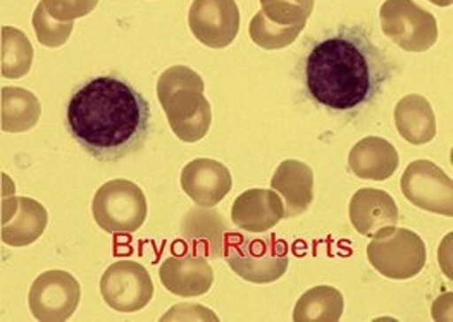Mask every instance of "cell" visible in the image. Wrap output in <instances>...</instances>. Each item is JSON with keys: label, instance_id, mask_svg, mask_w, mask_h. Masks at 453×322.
I'll list each match as a JSON object with an SVG mask.
<instances>
[{"label": "cell", "instance_id": "cell-26", "mask_svg": "<svg viewBox=\"0 0 453 322\" xmlns=\"http://www.w3.org/2000/svg\"><path fill=\"white\" fill-rule=\"evenodd\" d=\"M33 28L36 33L38 42L43 47L49 49H58L61 45H65V42L69 40L71 32H73V21L65 23L56 19L43 5V2H40L33 12Z\"/></svg>", "mask_w": 453, "mask_h": 322}, {"label": "cell", "instance_id": "cell-22", "mask_svg": "<svg viewBox=\"0 0 453 322\" xmlns=\"http://www.w3.org/2000/svg\"><path fill=\"white\" fill-rule=\"evenodd\" d=\"M343 295L333 287L305 291L293 310L295 322H338L343 316Z\"/></svg>", "mask_w": 453, "mask_h": 322}, {"label": "cell", "instance_id": "cell-1", "mask_svg": "<svg viewBox=\"0 0 453 322\" xmlns=\"http://www.w3.org/2000/svg\"><path fill=\"white\" fill-rule=\"evenodd\" d=\"M393 67L362 27H340L316 42L305 58L307 96L324 109L354 114L385 90Z\"/></svg>", "mask_w": 453, "mask_h": 322}, {"label": "cell", "instance_id": "cell-27", "mask_svg": "<svg viewBox=\"0 0 453 322\" xmlns=\"http://www.w3.org/2000/svg\"><path fill=\"white\" fill-rule=\"evenodd\" d=\"M42 2L56 19L65 23L90 14L98 4V0H42Z\"/></svg>", "mask_w": 453, "mask_h": 322}, {"label": "cell", "instance_id": "cell-7", "mask_svg": "<svg viewBox=\"0 0 453 322\" xmlns=\"http://www.w3.org/2000/svg\"><path fill=\"white\" fill-rule=\"evenodd\" d=\"M380 18L383 33L407 52H426L438 42L436 18L414 0H387Z\"/></svg>", "mask_w": 453, "mask_h": 322}, {"label": "cell", "instance_id": "cell-23", "mask_svg": "<svg viewBox=\"0 0 453 322\" xmlns=\"http://www.w3.org/2000/svg\"><path fill=\"white\" fill-rule=\"evenodd\" d=\"M33 65V47L28 36L14 27H4L0 33V71L7 80L28 74Z\"/></svg>", "mask_w": 453, "mask_h": 322}, {"label": "cell", "instance_id": "cell-4", "mask_svg": "<svg viewBox=\"0 0 453 322\" xmlns=\"http://www.w3.org/2000/svg\"><path fill=\"white\" fill-rule=\"evenodd\" d=\"M227 265L249 283H274L288 269V247L276 236L242 238L233 234L225 250Z\"/></svg>", "mask_w": 453, "mask_h": 322}, {"label": "cell", "instance_id": "cell-28", "mask_svg": "<svg viewBox=\"0 0 453 322\" xmlns=\"http://www.w3.org/2000/svg\"><path fill=\"white\" fill-rule=\"evenodd\" d=\"M429 2L434 5H440V7H450L453 4V0H429Z\"/></svg>", "mask_w": 453, "mask_h": 322}, {"label": "cell", "instance_id": "cell-11", "mask_svg": "<svg viewBox=\"0 0 453 322\" xmlns=\"http://www.w3.org/2000/svg\"><path fill=\"white\" fill-rule=\"evenodd\" d=\"M188 25L205 47L226 49L240 30V11L234 0H194Z\"/></svg>", "mask_w": 453, "mask_h": 322}, {"label": "cell", "instance_id": "cell-6", "mask_svg": "<svg viewBox=\"0 0 453 322\" xmlns=\"http://www.w3.org/2000/svg\"><path fill=\"white\" fill-rule=\"evenodd\" d=\"M92 212L98 227L105 233L131 234L147 219V198L133 181L112 180L98 188Z\"/></svg>", "mask_w": 453, "mask_h": 322}, {"label": "cell", "instance_id": "cell-24", "mask_svg": "<svg viewBox=\"0 0 453 322\" xmlns=\"http://www.w3.org/2000/svg\"><path fill=\"white\" fill-rule=\"evenodd\" d=\"M303 27H281L273 23L262 11H259L249 27L250 38L256 45L265 50H280L292 45Z\"/></svg>", "mask_w": 453, "mask_h": 322}, {"label": "cell", "instance_id": "cell-18", "mask_svg": "<svg viewBox=\"0 0 453 322\" xmlns=\"http://www.w3.org/2000/svg\"><path fill=\"white\" fill-rule=\"evenodd\" d=\"M271 188L285 203V218H296L314 200V172L305 162L283 161L271 180Z\"/></svg>", "mask_w": 453, "mask_h": 322}, {"label": "cell", "instance_id": "cell-15", "mask_svg": "<svg viewBox=\"0 0 453 322\" xmlns=\"http://www.w3.org/2000/svg\"><path fill=\"white\" fill-rule=\"evenodd\" d=\"M283 218L285 203L274 190H247L234 200L231 207L233 225L249 233H265Z\"/></svg>", "mask_w": 453, "mask_h": 322}, {"label": "cell", "instance_id": "cell-13", "mask_svg": "<svg viewBox=\"0 0 453 322\" xmlns=\"http://www.w3.org/2000/svg\"><path fill=\"white\" fill-rule=\"evenodd\" d=\"M233 231L221 214L211 209H192L181 223V236L187 242L190 254L205 258L225 257Z\"/></svg>", "mask_w": 453, "mask_h": 322}, {"label": "cell", "instance_id": "cell-9", "mask_svg": "<svg viewBox=\"0 0 453 322\" xmlns=\"http://www.w3.org/2000/svg\"><path fill=\"white\" fill-rule=\"evenodd\" d=\"M402 194L422 211L453 216L452 178L434 162H411L402 174Z\"/></svg>", "mask_w": 453, "mask_h": 322}, {"label": "cell", "instance_id": "cell-14", "mask_svg": "<svg viewBox=\"0 0 453 322\" xmlns=\"http://www.w3.org/2000/svg\"><path fill=\"white\" fill-rule=\"evenodd\" d=\"M233 187L231 172L214 159H195L181 171V188L198 207H216Z\"/></svg>", "mask_w": 453, "mask_h": 322}, {"label": "cell", "instance_id": "cell-16", "mask_svg": "<svg viewBox=\"0 0 453 322\" xmlns=\"http://www.w3.org/2000/svg\"><path fill=\"white\" fill-rule=\"evenodd\" d=\"M164 288L178 296H200L211 290L214 271L202 256L183 254L162 262L159 269Z\"/></svg>", "mask_w": 453, "mask_h": 322}, {"label": "cell", "instance_id": "cell-3", "mask_svg": "<svg viewBox=\"0 0 453 322\" xmlns=\"http://www.w3.org/2000/svg\"><path fill=\"white\" fill-rule=\"evenodd\" d=\"M203 88L200 74L187 65H173L159 76L157 97L169 126L181 142H200L211 128L212 109Z\"/></svg>", "mask_w": 453, "mask_h": 322}, {"label": "cell", "instance_id": "cell-8", "mask_svg": "<svg viewBox=\"0 0 453 322\" xmlns=\"http://www.w3.org/2000/svg\"><path fill=\"white\" fill-rule=\"evenodd\" d=\"M104 302L118 312L145 309L154 296V283L149 271L133 260H118L107 267L100 280Z\"/></svg>", "mask_w": 453, "mask_h": 322}, {"label": "cell", "instance_id": "cell-2", "mask_svg": "<svg viewBox=\"0 0 453 322\" xmlns=\"http://www.w3.org/2000/svg\"><path fill=\"white\" fill-rule=\"evenodd\" d=\"M65 125L94 159L119 161L143 147L150 129V104L128 81L98 76L71 96Z\"/></svg>", "mask_w": 453, "mask_h": 322}, {"label": "cell", "instance_id": "cell-17", "mask_svg": "<svg viewBox=\"0 0 453 322\" xmlns=\"http://www.w3.org/2000/svg\"><path fill=\"white\" fill-rule=\"evenodd\" d=\"M350 223L362 236L374 238L398 223V207L385 190L362 188L356 192L349 207Z\"/></svg>", "mask_w": 453, "mask_h": 322}, {"label": "cell", "instance_id": "cell-10", "mask_svg": "<svg viewBox=\"0 0 453 322\" xmlns=\"http://www.w3.org/2000/svg\"><path fill=\"white\" fill-rule=\"evenodd\" d=\"M81 288L65 271H47L33 281L28 303L33 318L42 322H65L76 312Z\"/></svg>", "mask_w": 453, "mask_h": 322}, {"label": "cell", "instance_id": "cell-21", "mask_svg": "<svg viewBox=\"0 0 453 322\" xmlns=\"http://www.w3.org/2000/svg\"><path fill=\"white\" fill-rule=\"evenodd\" d=\"M40 102L35 94L18 88L4 87L0 92V126L5 133H25L36 126L40 119Z\"/></svg>", "mask_w": 453, "mask_h": 322}, {"label": "cell", "instance_id": "cell-12", "mask_svg": "<svg viewBox=\"0 0 453 322\" xmlns=\"http://www.w3.org/2000/svg\"><path fill=\"white\" fill-rule=\"evenodd\" d=\"M49 214L43 205L28 196H9L2 200V242L9 247H27L45 231Z\"/></svg>", "mask_w": 453, "mask_h": 322}, {"label": "cell", "instance_id": "cell-25", "mask_svg": "<svg viewBox=\"0 0 453 322\" xmlns=\"http://www.w3.org/2000/svg\"><path fill=\"white\" fill-rule=\"evenodd\" d=\"M262 12L276 25L303 27L314 11V0H260Z\"/></svg>", "mask_w": 453, "mask_h": 322}, {"label": "cell", "instance_id": "cell-20", "mask_svg": "<svg viewBox=\"0 0 453 322\" xmlns=\"http://www.w3.org/2000/svg\"><path fill=\"white\" fill-rule=\"evenodd\" d=\"M395 125L403 140L426 145L436 136V118L431 104L422 96H407L395 107Z\"/></svg>", "mask_w": 453, "mask_h": 322}, {"label": "cell", "instance_id": "cell-19", "mask_svg": "<svg viewBox=\"0 0 453 322\" xmlns=\"http://www.w3.org/2000/svg\"><path fill=\"white\" fill-rule=\"evenodd\" d=\"M400 164L396 149L380 136H365L357 142L349 154L350 171L360 180L385 181L391 178Z\"/></svg>", "mask_w": 453, "mask_h": 322}, {"label": "cell", "instance_id": "cell-5", "mask_svg": "<svg viewBox=\"0 0 453 322\" xmlns=\"http://www.w3.org/2000/svg\"><path fill=\"white\" fill-rule=\"evenodd\" d=\"M367 258L385 278L405 281L421 272L427 254L418 233L393 226L372 238L367 245Z\"/></svg>", "mask_w": 453, "mask_h": 322}]
</instances>
